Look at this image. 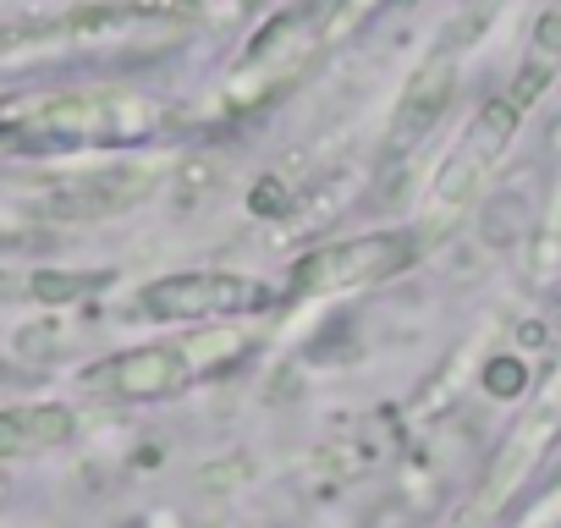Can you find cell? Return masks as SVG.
Returning <instances> with one entry per match:
<instances>
[{"instance_id": "obj_1", "label": "cell", "mask_w": 561, "mask_h": 528, "mask_svg": "<svg viewBox=\"0 0 561 528\" xmlns=\"http://www.w3.org/2000/svg\"><path fill=\"white\" fill-rule=\"evenodd\" d=\"M242 353H248V336L220 325V331H198L182 342H149V347L111 353L105 364L83 369L78 386L100 402H165V397H182L193 380L237 364Z\"/></svg>"}, {"instance_id": "obj_2", "label": "cell", "mask_w": 561, "mask_h": 528, "mask_svg": "<svg viewBox=\"0 0 561 528\" xmlns=\"http://www.w3.org/2000/svg\"><path fill=\"white\" fill-rule=\"evenodd\" d=\"M419 253H424V231H413V226L325 242V248H314L293 264L287 298H342V292L380 287L391 276H408L419 264Z\"/></svg>"}, {"instance_id": "obj_3", "label": "cell", "mask_w": 561, "mask_h": 528, "mask_svg": "<svg viewBox=\"0 0 561 528\" xmlns=\"http://www.w3.org/2000/svg\"><path fill=\"white\" fill-rule=\"evenodd\" d=\"M523 127V105L512 94H495L479 105V116L468 122V133L457 138V149L446 154L435 187H430V226H451L457 215H468V204L479 198L484 176L501 165V154L512 149Z\"/></svg>"}, {"instance_id": "obj_4", "label": "cell", "mask_w": 561, "mask_h": 528, "mask_svg": "<svg viewBox=\"0 0 561 528\" xmlns=\"http://www.w3.org/2000/svg\"><path fill=\"white\" fill-rule=\"evenodd\" d=\"M270 303H275V292L237 271H182V276H160L138 292V314L165 320V325H226V320L264 314Z\"/></svg>"}, {"instance_id": "obj_5", "label": "cell", "mask_w": 561, "mask_h": 528, "mask_svg": "<svg viewBox=\"0 0 561 528\" xmlns=\"http://www.w3.org/2000/svg\"><path fill=\"white\" fill-rule=\"evenodd\" d=\"M154 127V105L138 94H61L18 111V133L50 144H127Z\"/></svg>"}, {"instance_id": "obj_6", "label": "cell", "mask_w": 561, "mask_h": 528, "mask_svg": "<svg viewBox=\"0 0 561 528\" xmlns=\"http://www.w3.org/2000/svg\"><path fill=\"white\" fill-rule=\"evenodd\" d=\"M336 7H342V0H298L293 12L270 18V23L253 34V45L242 50L231 83L242 89V83H253V78H259V83L293 78V72L325 45V34H331V23H336Z\"/></svg>"}, {"instance_id": "obj_7", "label": "cell", "mask_w": 561, "mask_h": 528, "mask_svg": "<svg viewBox=\"0 0 561 528\" xmlns=\"http://www.w3.org/2000/svg\"><path fill=\"white\" fill-rule=\"evenodd\" d=\"M457 56H462V45L440 39L413 67V78H408V89H402V100L391 111V154H413L440 127V116H446V105L457 94Z\"/></svg>"}, {"instance_id": "obj_8", "label": "cell", "mask_w": 561, "mask_h": 528, "mask_svg": "<svg viewBox=\"0 0 561 528\" xmlns=\"http://www.w3.org/2000/svg\"><path fill=\"white\" fill-rule=\"evenodd\" d=\"M556 435H561V380H550L539 391V402L523 413V424L506 429V440H501V451L484 473V506H501L506 495H517L523 479L539 468V457L556 446Z\"/></svg>"}, {"instance_id": "obj_9", "label": "cell", "mask_w": 561, "mask_h": 528, "mask_svg": "<svg viewBox=\"0 0 561 528\" xmlns=\"http://www.w3.org/2000/svg\"><path fill=\"white\" fill-rule=\"evenodd\" d=\"M78 435V413L61 402H23V408H0V462L7 457H39L56 451Z\"/></svg>"}, {"instance_id": "obj_10", "label": "cell", "mask_w": 561, "mask_h": 528, "mask_svg": "<svg viewBox=\"0 0 561 528\" xmlns=\"http://www.w3.org/2000/svg\"><path fill=\"white\" fill-rule=\"evenodd\" d=\"M100 287H105V276H34L28 298H39V303H78V298H89Z\"/></svg>"}, {"instance_id": "obj_11", "label": "cell", "mask_w": 561, "mask_h": 528, "mask_svg": "<svg viewBox=\"0 0 561 528\" xmlns=\"http://www.w3.org/2000/svg\"><path fill=\"white\" fill-rule=\"evenodd\" d=\"M501 7H506V0H462V12H457V23L446 28V39L468 50V45H473V39H479V34L495 23V12H501Z\"/></svg>"}]
</instances>
